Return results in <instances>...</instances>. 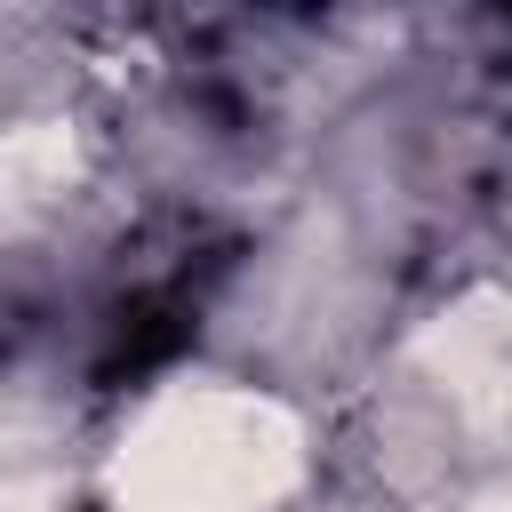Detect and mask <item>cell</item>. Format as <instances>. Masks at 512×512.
Returning a JSON list of instances; mask_svg holds the SVG:
<instances>
[{
	"label": "cell",
	"instance_id": "6da1fadb",
	"mask_svg": "<svg viewBox=\"0 0 512 512\" xmlns=\"http://www.w3.org/2000/svg\"><path fill=\"white\" fill-rule=\"evenodd\" d=\"M304 480V432L280 400L232 384L160 392L112 464L120 512H264Z\"/></svg>",
	"mask_w": 512,
	"mask_h": 512
},
{
	"label": "cell",
	"instance_id": "7a4b0ae2",
	"mask_svg": "<svg viewBox=\"0 0 512 512\" xmlns=\"http://www.w3.org/2000/svg\"><path fill=\"white\" fill-rule=\"evenodd\" d=\"M424 368L472 416H512V304L504 296H472V304L440 312L432 336H424Z\"/></svg>",
	"mask_w": 512,
	"mask_h": 512
},
{
	"label": "cell",
	"instance_id": "3957f363",
	"mask_svg": "<svg viewBox=\"0 0 512 512\" xmlns=\"http://www.w3.org/2000/svg\"><path fill=\"white\" fill-rule=\"evenodd\" d=\"M72 184V136L64 128H16L0 136V200H48Z\"/></svg>",
	"mask_w": 512,
	"mask_h": 512
},
{
	"label": "cell",
	"instance_id": "277c9868",
	"mask_svg": "<svg viewBox=\"0 0 512 512\" xmlns=\"http://www.w3.org/2000/svg\"><path fill=\"white\" fill-rule=\"evenodd\" d=\"M480 512H512V496H488V504H480Z\"/></svg>",
	"mask_w": 512,
	"mask_h": 512
}]
</instances>
